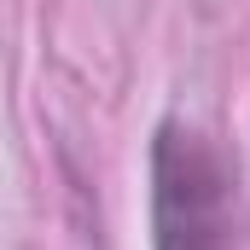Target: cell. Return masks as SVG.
<instances>
[{
	"instance_id": "1",
	"label": "cell",
	"mask_w": 250,
	"mask_h": 250,
	"mask_svg": "<svg viewBox=\"0 0 250 250\" xmlns=\"http://www.w3.org/2000/svg\"><path fill=\"white\" fill-rule=\"evenodd\" d=\"M151 245L233 250V163L187 123H163L151 140Z\"/></svg>"
}]
</instances>
